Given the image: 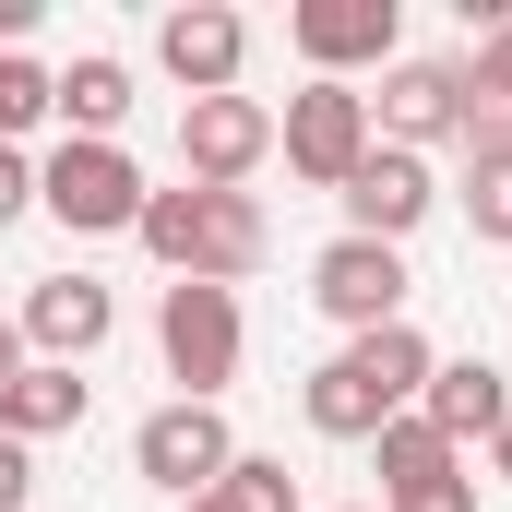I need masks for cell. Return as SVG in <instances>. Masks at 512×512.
Listing matches in <instances>:
<instances>
[{"label": "cell", "instance_id": "cell-9", "mask_svg": "<svg viewBox=\"0 0 512 512\" xmlns=\"http://www.w3.org/2000/svg\"><path fill=\"white\" fill-rule=\"evenodd\" d=\"M262 155H274V108L262 96H191L179 108V179L191 191H239Z\"/></svg>", "mask_w": 512, "mask_h": 512}, {"label": "cell", "instance_id": "cell-22", "mask_svg": "<svg viewBox=\"0 0 512 512\" xmlns=\"http://www.w3.org/2000/svg\"><path fill=\"white\" fill-rule=\"evenodd\" d=\"M12 215H36V155H24V143H0V227H12Z\"/></svg>", "mask_w": 512, "mask_h": 512}, {"label": "cell", "instance_id": "cell-17", "mask_svg": "<svg viewBox=\"0 0 512 512\" xmlns=\"http://www.w3.org/2000/svg\"><path fill=\"white\" fill-rule=\"evenodd\" d=\"M370 465H382V501H417V489L465 477V453H453V441H441V429H429L417 405H405V417H393L382 441H370Z\"/></svg>", "mask_w": 512, "mask_h": 512}, {"label": "cell", "instance_id": "cell-10", "mask_svg": "<svg viewBox=\"0 0 512 512\" xmlns=\"http://www.w3.org/2000/svg\"><path fill=\"white\" fill-rule=\"evenodd\" d=\"M334 203H346V239H382V251H405V239L429 227L441 179H429V155H405V143H370V155H358V179H346Z\"/></svg>", "mask_w": 512, "mask_h": 512}, {"label": "cell", "instance_id": "cell-8", "mask_svg": "<svg viewBox=\"0 0 512 512\" xmlns=\"http://www.w3.org/2000/svg\"><path fill=\"white\" fill-rule=\"evenodd\" d=\"M155 60H167L179 108H191V96H239V72H251V24H239L227 0H179V12H155Z\"/></svg>", "mask_w": 512, "mask_h": 512}, {"label": "cell", "instance_id": "cell-13", "mask_svg": "<svg viewBox=\"0 0 512 512\" xmlns=\"http://www.w3.org/2000/svg\"><path fill=\"white\" fill-rule=\"evenodd\" d=\"M370 131L429 155V143H465V60H393L382 96H370Z\"/></svg>", "mask_w": 512, "mask_h": 512}, {"label": "cell", "instance_id": "cell-27", "mask_svg": "<svg viewBox=\"0 0 512 512\" xmlns=\"http://www.w3.org/2000/svg\"><path fill=\"white\" fill-rule=\"evenodd\" d=\"M489 477H501V489H512V429H501V441H489Z\"/></svg>", "mask_w": 512, "mask_h": 512}, {"label": "cell", "instance_id": "cell-3", "mask_svg": "<svg viewBox=\"0 0 512 512\" xmlns=\"http://www.w3.org/2000/svg\"><path fill=\"white\" fill-rule=\"evenodd\" d=\"M155 203V179L131 167V143H48L36 155V215L72 239H131Z\"/></svg>", "mask_w": 512, "mask_h": 512}, {"label": "cell", "instance_id": "cell-25", "mask_svg": "<svg viewBox=\"0 0 512 512\" xmlns=\"http://www.w3.org/2000/svg\"><path fill=\"white\" fill-rule=\"evenodd\" d=\"M36 36V0H0V48H24Z\"/></svg>", "mask_w": 512, "mask_h": 512}, {"label": "cell", "instance_id": "cell-2", "mask_svg": "<svg viewBox=\"0 0 512 512\" xmlns=\"http://www.w3.org/2000/svg\"><path fill=\"white\" fill-rule=\"evenodd\" d=\"M131 239L167 262V286H239V274H262V251H274V227H262L251 191H191V179L155 191Z\"/></svg>", "mask_w": 512, "mask_h": 512}, {"label": "cell", "instance_id": "cell-12", "mask_svg": "<svg viewBox=\"0 0 512 512\" xmlns=\"http://www.w3.org/2000/svg\"><path fill=\"white\" fill-rule=\"evenodd\" d=\"M405 251H382V239H334V251L310 262V298H322V322H346V334H382V322H405Z\"/></svg>", "mask_w": 512, "mask_h": 512}, {"label": "cell", "instance_id": "cell-16", "mask_svg": "<svg viewBox=\"0 0 512 512\" xmlns=\"http://www.w3.org/2000/svg\"><path fill=\"white\" fill-rule=\"evenodd\" d=\"M48 108L72 120V143H120V120H131V60H108V48L60 60V72H48Z\"/></svg>", "mask_w": 512, "mask_h": 512}, {"label": "cell", "instance_id": "cell-24", "mask_svg": "<svg viewBox=\"0 0 512 512\" xmlns=\"http://www.w3.org/2000/svg\"><path fill=\"white\" fill-rule=\"evenodd\" d=\"M382 512H477V477H441V489H417V501H382Z\"/></svg>", "mask_w": 512, "mask_h": 512}, {"label": "cell", "instance_id": "cell-18", "mask_svg": "<svg viewBox=\"0 0 512 512\" xmlns=\"http://www.w3.org/2000/svg\"><path fill=\"white\" fill-rule=\"evenodd\" d=\"M477 143H512V12L477 36V60H465V155Z\"/></svg>", "mask_w": 512, "mask_h": 512}, {"label": "cell", "instance_id": "cell-6", "mask_svg": "<svg viewBox=\"0 0 512 512\" xmlns=\"http://www.w3.org/2000/svg\"><path fill=\"white\" fill-rule=\"evenodd\" d=\"M286 48L310 60V84L393 72V60H405V12H393V0H298V12H286Z\"/></svg>", "mask_w": 512, "mask_h": 512}, {"label": "cell", "instance_id": "cell-5", "mask_svg": "<svg viewBox=\"0 0 512 512\" xmlns=\"http://www.w3.org/2000/svg\"><path fill=\"white\" fill-rule=\"evenodd\" d=\"M370 143H382V131H370V96H358V84H298V96L274 108V155H286V179H310V191H346Z\"/></svg>", "mask_w": 512, "mask_h": 512}, {"label": "cell", "instance_id": "cell-7", "mask_svg": "<svg viewBox=\"0 0 512 512\" xmlns=\"http://www.w3.org/2000/svg\"><path fill=\"white\" fill-rule=\"evenodd\" d=\"M131 465H143L167 501H203V489L239 465V429H227V405H179V393H167V405L131 429Z\"/></svg>", "mask_w": 512, "mask_h": 512}, {"label": "cell", "instance_id": "cell-14", "mask_svg": "<svg viewBox=\"0 0 512 512\" xmlns=\"http://www.w3.org/2000/svg\"><path fill=\"white\" fill-rule=\"evenodd\" d=\"M417 417L465 453V441H501L512 429V382L489 370V358H429V393H417Z\"/></svg>", "mask_w": 512, "mask_h": 512}, {"label": "cell", "instance_id": "cell-20", "mask_svg": "<svg viewBox=\"0 0 512 512\" xmlns=\"http://www.w3.org/2000/svg\"><path fill=\"white\" fill-rule=\"evenodd\" d=\"M453 203H465V227H477L489 251H512V143H477V155H465V191H453Z\"/></svg>", "mask_w": 512, "mask_h": 512}, {"label": "cell", "instance_id": "cell-26", "mask_svg": "<svg viewBox=\"0 0 512 512\" xmlns=\"http://www.w3.org/2000/svg\"><path fill=\"white\" fill-rule=\"evenodd\" d=\"M24 382V334H12V322H0V393Z\"/></svg>", "mask_w": 512, "mask_h": 512}, {"label": "cell", "instance_id": "cell-19", "mask_svg": "<svg viewBox=\"0 0 512 512\" xmlns=\"http://www.w3.org/2000/svg\"><path fill=\"white\" fill-rule=\"evenodd\" d=\"M179 512H298V477H286V453H239L203 501H179Z\"/></svg>", "mask_w": 512, "mask_h": 512}, {"label": "cell", "instance_id": "cell-21", "mask_svg": "<svg viewBox=\"0 0 512 512\" xmlns=\"http://www.w3.org/2000/svg\"><path fill=\"white\" fill-rule=\"evenodd\" d=\"M36 120H48V60H24V48H0V143H24Z\"/></svg>", "mask_w": 512, "mask_h": 512}, {"label": "cell", "instance_id": "cell-15", "mask_svg": "<svg viewBox=\"0 0 512 512\" xmlns=\"http://www.w3.org/2000/svg\"><path fill=\"white\" fill-rule=\"evenodd\" d=\"M84 405H96V382L84 370H60V358H24V382L0 393V441H60V429H84Z\"/></svg>", "mask_w": 512, "mask_h": 512}, {"label": "cell", "instance_id": "cell-1", "mask_svg": "<svg viewBox=\"0 0 512 512\" xmlns=\"http://www.w3.org/2000/svg\"><path fill=\"white\" fill-rule=\"evenodd\" d=\"M417 393H429V334L417 322H382V334H346V358H322L298 382V417L322 441H382Z\"/></svg>", "mask_w": 512, "mask_h": 512}, {"label": "cell", "instance_id": "cell-23", "mask_svg": "<svg viewBox=\"0 0 512 512\" xmlns=\"http://www.w3.org/2000/svg\"><path fill=\"white\" fill-rule=\"evenodd\" d=\"M36 501V453H24V441H0V512H24Z\"/></svg>", "mask_w": 512, "mask_h": 512}, {"label": "cell", "instance_id": "cell-4", "mask_svg": "<svg viewBox=\"0 0 512 512\" xmlns=\"http://www.w3.org/2000/svg\"><path fill=\"white\" fill-rule=\"evenodd\" d=\"M155 358H167L179 405H215V393L239 382V358H251L239 286H167V298H155Z\"/></svg>", "mask_w": 512, "mask_h": 512}, {"label": "cell", "instance_id": "cell-11", "mask_svg": "<svg viewBox=\"0 0 512 512\" xmlns=\"http://www.w3.org/2000/svg\"><path fill=\"white\" fill-rule=\"evenodd\" d=\"M12 334H24V358L84 370V358L120 334V298H108L96 274H36V286H24V310H12Z\"/></svg>", "mask_w": 512, "mask_h": 512}]
</instances>
